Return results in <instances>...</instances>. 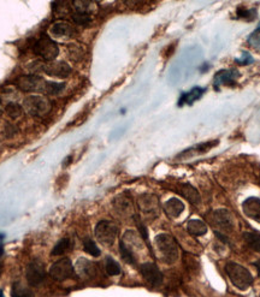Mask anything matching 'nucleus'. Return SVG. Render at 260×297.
I'll list each match as a JSON object with an SVG mask.
<instances>
[{"label":"nucleus","mask_w":260,"mask_h":297,"mask_svg":"<svg viewBox=\"0 0 260 297\" xmlns=\"http://www.w3.org/2000/svg\"><path fill=\"white\" fill-rule=\"evenodd\" d=\"M83 249L86 253H88L92 256H99L100 255V249L98 248V245L95 244V242L90 238H86L83 241Z\"/></svg>","instance_id":"cd10ccee"},{"label":"nucleus","mask_w":260,"mask_h":297,"mask_svg":"<svg viewBox=\"0 0 260 297\" xmlns=\"http://www.w3.org/2000/svg\"><path fill=\"white\" fill-rule=\"evenodd\" d=\"M11 128L12 125H6V136H8V137H11L12 135L16 134V129L11 130Z\"/></svg>","instance_id":"c9c22d12"},{"label":"nucleus","mask_w":260,"mask_h":297,"mask_svg":"<svg viewBox=\"0 0 260 297\" xmlns=\"http://www.w3.org/2000/svg\"><path fill=\"white\" fill-rule=\"evenodd\" d=\"M5 112L11 119H17L22 116L23 113V107L21 105L16 104V102H10V104L6 105L5 107Z\"/></svg>","instance_id":"a878e982"},{"label":"nucleus","mask_w":260,"mask_h":297,"mask_svg":"<svg viewBox=\"0 0 260 297\" xmlns=\"http://www.w3.org/2000/svg\"><path fill=\"white\" fill-rule=\"evenodd\" d=\"M205 88H200V87H195L193 88L192 90H189L188 93H184L182 94V96H181L180 101H178V104L180 106H183V105H192L193 102L196 101V100H199L201 98L202 95H204L205 93Z\"/></svg>","instance_id":"a211bd4d"},{"label":"nucleus","mask_w":260,"mask_h":297,"mask_svg":"<svg viewBox=\"0 0 260 297\" xmlns=\"http://www.w3.org/2000/svg\"><path fill=\"white\" fill-rule=\"evenodd\" d=\"M218 144V141H210L205 142V143H199L196 146L189 148V150L182 152L181 154H178L177 159H189V158L201 156V154H206L207 152H210L213 147H216Z\"/></svg>","instance_id":"ddd939ff"},{"label":"nucleus","mask_w":260,"mask_h":297,"mask_svg":"<svg viewBox=\"0 0 260 297\" xmlns=\"http://www.w3.org/2000/svg\"><path fill=\"white\" fill-rule=\"evenodd\" d=\"M236 16L240 20H246V21H253L256 17V11L254 9H244V8H238L236 11Z\"/></svg>","instance_id":"7c9ffc66"},{"label":"nucleus","mask_w":260,"mask_h":297,"mask_svg":"<svg viewBox=\"0 0 260 297\" xmlns=\"http://www.w3.org/2000/svg\"><path fill=\"white\" fill-rule=\"evenodd\" d=\"M243 239L252 250L260 254V235L256 232H244Z\"/></svg>","instance_id":"4be33fe9"},{"label":"nucleus","mask_w":260,"mask_h":297,"mask_svg":"<svg viewBox=\"0 0 260 297\" xmlns=\"http://www.w3.org/2000/svg\"><path fill=\"white\" fill-rule=\"evenodd\" d=\"M139 206L142 213L148 218L158 217L159 213V202L157 196L151 195V194H144L139 199Z\"/></svg>","instance_id":"9d476101"},{"label":"nucleus","mask_w":260,"mask_h":297,"mask_svg":"<svg viewBox=\"0 0 260 297\" xmlns=\"http://www.w3.org/2000/svg\"><path fill=\"white\" fill-rule=\"evenodd\" d=\"M187 230L192 236L200 237V236L206 235L207 225L200 219H192L187 224Z\"/></svg>","instance_id":"aec40b11"},{"label":"nucleus","mask_w":260,"mask_h":297,"mask_svg":"<svg viewBox=\"0 0 260 297\" xmlns=\"http://www.w3.org/2000/svg\"><path fill=\"white\" fill-rule=\"evenodd\" d=\"M46 80L39 75L21 76L16 80V87L22 92H42L44 93Z\"/></svg>","instance_id":"0eeeda50"},{"label":"nucleus","mask_w":260,"mask_h":297,"mask_svg":"<svg viewBox=\"0 0 260 297\" xmlns=\"http://www.w3.org/2000/svg\"><path fill=\"white\" fill-rule=\"evenodd\" d=\"M141 274L147 283L153 286H159L163 283V273L160 272L158 266L152 262H146L141 265Z\"/></svg>","instance_id":"9b49d317"},{"label":"nucleus","mask_w":260,"mask_h":297,"mask_svg":"<svg viewBox=\"0 0 260 297\" xmlns=\"http://www.w3.org/2000/svg\"><path fill=\"white\" fill-rule=\"evenodd\" d=\"M180 194L183 196L184 199L188 200L190 204L198 205L200 204V195H199L198 190L194 187H192L190 184H182L180 187Z\"/></svg>","instance_id":"6ab92c4d"},{"label":"nucleus","mask_w":260,"mask_h":297,"mask_svg":"<svg viewBox=\"0 0 260 297\" xmlns=\"http://www.w3.org/2000/svg\"><path fill=\"white\" fill-rule=\"evenodd\" d=\"M248 44L253 48H255V50L260 51V24L258 26V28H256L254 32H253L252 34L249 35Z\"/></svg>","instance_id":"72a5a7b5"},{"label":"nucleus","mask_w":260,"mask_h":297,"mask_svg":"<svg viewBox=\"0 0 260 297\" xmlns=\"http://www.w3.org/2000/svg\"><path fill=\"white\" fill-rule=\"evenodd\" d=\"M11 296L12 297H35L34 292L32 289L27 287L22 283H15L11 289Z\"/></svg>","instance_id":"5701e85b"},{"label":"nucleus","mask_w":260,"mask_h":297,"mask_svg":"<svg viewBox=\"0 0 260 297\" xmlns=\"http://www.w3.org/2000/svg\"><path fill=\"white\" fill-rule=\"evenodd\" d=\"M23 110L33 117H44L52 110V104L46 96L32 95L24 99Z\"/></svg>","instance_id":"20e7f679"},{"label":"nucleus","mask_w":260,"mask_h":297,"mask_svg":"<svg viewBox=\"0 0 260 297\" xmlns=\"http://www.w3.org/2000/svg\"><path fill=\"white\" fill-rule=\"evenodd\" d=\"M76 268H77L78 273H80L81 275H83V277H92L95 272L94 265H93V263L90 261H88L87 259H83V257L77 261Z\"/></svg>","instance_id":"412c9836"},{"label":"nucleus","mask_w":260,"mask_h":297,"mask_svg":"<svg viewBox=\"0 0 260 297\" xmlns=\"http://www.w3.org/2000/svg\"><path fill=\"white\" fill-rule=\"evenodd\" d=\"M50 32L56 38H70L75 34V28L68 22H56L51 26Z\"/></svg>","instance_id":"dca6fc26"},{"label":"nucleus","mask_w":260,"mask_h":297,"mask_svg":"<svg viewBox=\"0 0 260 297\" xmlns=\"http://www.w3.org/2000/svg\"><path fill=\"white\" fill-rule=\"evenodd\" d=\"M118 235V227L112 222L101 220L95 226V237L104 245H111L116 241Z\"/></svg>","instance_id":"423d86ee"},{"label":"nucleus","mask_w":260,"mask_h":297,"mask_svg":"<svg viewBox=\"0 0 260 297\" xmlns=\"http://www.w3.org/2000/svg\"><path fill=\"white\" fill-rule=\"evenodd\" d=\"M164 210H165V213L168 214L169 217L174 218L175 219V218H178L181 216V214L183 213L184 204L182 201H181V200H178L176 198H172L165 202Z\"/></svg>","instance_id":"f3484780"},{"label":"nucleus","mask_w":260,"mask_h":297,"mask_svg":"<svg viewBox=\"0 0 260 297\" xmlns=\"http://www.w3.org/2000/svg\"><path fill=\"white\" fill-rule=\"evenodd\" d=\"M0 273H2V262H0Z\"/></svg>","instance_id":"4c0bfd02"},{"label":"nucleus","mask_w":260,"mask_h":297,"mask_svg":"<svg viewBox=\"0 0 260 297\" xmlns=\"http://www.w3.org/2000/svg\"><path fill=\"white\" fill-rule=\"evenodd\" d=\"M105 268H106L107 274L110 275H118L120 273V266L119 263L113 260L112 257L107 256L106 262H105Z\"/></svg>","instance_id":"c85d7f7f"},{"label":"nucleus","mask_w":260,"mask_h":297,"mask_svg":"<svg viewBox=\"0 0 260 297\" xmlns=\"http://www.w3.org/2000/svg\"><path fill=\"white\" fill-rule=\"evenodd\" d=\"M64 88H65L64 83L46 81V86H45L44 93L48 94V95H58L59 93H62V90L64 89Z\"/></svg>","instance_id":"bb28decb"},{"label":"nucleus","mask_w":260,"mask_h":297,"mask_svg":"<svg viewBox=\"0 0 260 297\" xmlns=\"http://www.w3.org/2000/svg\"><path fill=\"white\" fill-rule=\"evenodd\" d=\"M71 4L76 12H84V14L89 15L92 11V6L94 5L92 2H72Z\"/></svg>","instance_id":"2f4dec72"},{"label":"nucleus","mask_w":260,"mask_h":297,"mask_svg":"<svg viewBox=\"0 0 260 297\" xmlns=\"http://www.w3.org/2000/svg\"><path fill=\"white\" fill-rule=\"evenodd\" d=\"M212 223L222 231H231L234 227V217L228 210H217L212 214Z\"/></svg>","instance_id":"f8f14e48"},{"label":"nucleus","mask_w":260,"mask_h":297,"mask_svg":"<svg viewBox=\"0 0 260 297\" xmlns=\"http://www.w3.org/2000/svg\"><path fill=\"white\" fill-rule=\"evenodd\" d=\"M225 272L229 279L238 290H247L253 284V277L250 272L243 266L236 262H228L225 265Z\"/></svg>","instance_id":"f257e3e1"},{"label":"nucleus","mask_w":260,"mask_h":297,"mask_svg":"<svg viewBox=\"0 0 260 297\" xmlns=\"http://www.w3.org/2000/svg\"><path fill=\"white\" fill-rule=\"evenodd\" d=\"M236 63H238V64L241 65H247V64H250V63H253V58L249 53L243 52L240 58H236Z\"/></svg>","instance_id":"f704fd0d"},{"label":"nucleus","mask_w":260,"mask_h":297,"mask_svg":"<svg viewBox=\"0 0 260 297\" xmlns=\"http://www.w3.org/2000/svg\"><path fill=\"white\" fill-rule=\"evenodd\" d=\"M156 245L160 257L165 263L176 262L178 259V245L174 238L168 233H160L156 237Z\"/></svg>","instance_id":"f03ea898"},{"label":"nucleus","mask_w":260,"mask_h":297,"mask_svg":"<svg viewBox=\"0 0 260 297\" xmlns=\"http://www.w3.org/2000/svg\"><path fill=\"white\" fill-rule=\"evenodd\" d=\"M254 266L256 267V269H258V273H259V277H260V261L254 262Z\"/></svg>","instance_id":"e433bc0d"},{"label":"nucleus","mask_w":260,"mask_h":297,"mask_svg":"<svg viewBox=\"0 0 260 297\" xmlns=\"http://www.w3.org/2000/svg\"><path fill=\"white\" fill-rule=\"evenodd\" d=\"M26 278L28 281L29 285L32 286H38L44 281L46 278V271H45V266L42 265L40 261L34 260L33 262H30L27 266L26 271Z\"/></svg>","instance_id":"1a4fd4ad"},{"label":"nucleus","mask_w":260,"mask_h":297,"mask_svg":"<svg viewBox=\"0 0 260 297\" xmlns=\"http://www.w3.org/2000/svg\"><path fill=\"white\" fill-rule=\"evenodd\" d=\"M119 251H120V255H122L123 260H124L125 262L130 263V265H135L136 259H135L134 253H133V251L130 250V248L126 247L124 241L119 242Z\"/></svg>","instance_id":"393cba45"},{"label":"nucleus","mask_w":260,"mask_h":297,"mask_svg":"<svg viewBox=\"0 0 260 297\" xmlns=\"http://www.w3.org/2000/svg\"><path fill=\"white\" fill-rule=\"evenodd\" d=\"M237 77L238 72L236 70H220L214 76V87L218 89L220 86H234Z\"/></svg>","instance_id":"2eb2a0df"},{"label":"nucleus","mask_w":260,"mask_h":297,"mask_svg":"<svg viewBox=\"0 0 260 297\" xmlns=\"http://www.w3.org/2000/svg\"><path fill=\"white\" fill-rule=\"evenodd\" d=\"M71 248V243H70V239L69 238H62L60 241L57 243L56 245L53 247L52 249V255L54 256H59V255H63V254H65L66 251L70 250Z\"/></svg>","instance_id":"b1692460"},{"label":"nucleus","mask_w":260,"mask_h":297,"mask_svg":"<svg viewBox=\"0 0 260 297\" xmlns=\"http://www.w3.org/2000/svg\"><path fill=\"white\" fill-rule=\"evenodd\" d=\"M75 268L69 259H60L54 262L50 268V274L54 280L63 281L70 278L74 274Z\"/></svg>","instance_id":"6e6552de"},{"label":"nucleus","mask_w":260,"mask_h":297,"mask_svg":"<svg viewBox=\"0 0 260 297\" xmlns=\"http://www.w3.org/2000/svg\"><path fill=\"white\" fill-rule=\"evenodd\" d=\"M242 211L247 217L252 220L260 224V199L259 198H248L244 200L242 204Z\"/></svg>","instance_id":"4468645a"},{"label":"nucleus","mask_w":260,"mask_h":297,"mask_svg":"<svg viewBox=\"0 0 260 297\" xmlns=\"http://www.w3.org/2000/svg\"><path fill=\"white\" fill-rule=\"evenodd\" d=\"M0 102H2V100H0Z\"/></svg>","instance_id":"58836bf2"},{"label":"nucleus","mask_w":260,"mask_h":297,"mask_svg":"<svg viewBox=\"0 0 260 297\" xmlns=\"http://www.w3.org/2000/svg\"><path fill=\"white\" fill-rule=\"evenodd\" d=\"M72 21L78 26H88L92 22V17L89 14H84V12H76L75 11L72 14Z\"/></svg>","instance_id":"c756f323"},{"label":"nucleus","mask_w":260,"mask_h":297,"mask_svg":"<svg viewBox=\"0 0 260 297\" xmlns=\"http://www.w3.org/2000/svg\"><path fill=\"white\" fill-rule=\"evenodd\" d=\"M33 72H44L51 77L66 78L71 75V66L65 62H36L34 68H30Z\"/></svg>","instance_id":"7ed1b4c3"},{"label":"nucleus","mask_w":260,"mask_h":297,"mask_svg":"<svg viewBox=\"0 0 260 297\" xmlns=\"http://www.w3.org/2000/svg\"><path fill=\"white\" fill-rule=\"evenodd\" d=\"M116 205L117 210L118 212H122V213H128V212L132 211V204H130L129 200H126L124 198H118L114 202Z\"/></svg>","instance_id":"473e14b6"},{"label":"nucleus","mask_w":260,"mask_h":297,"mask_svg":"<svg viewBox=\"0 0 260 297\" xmlns=\"http://www.w3.org/2000/svg\"><path fill=\"white\" fill-rule=\"evenodd\" d=\"M34 52L44 58L46 62H54L59 54L58 45L48 36H41L34 45Z\"/></svg>","instance_id":"39448f33"}]
</instances>
